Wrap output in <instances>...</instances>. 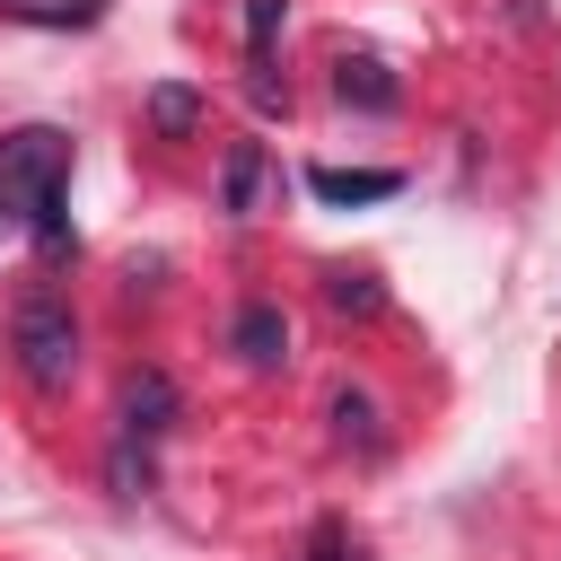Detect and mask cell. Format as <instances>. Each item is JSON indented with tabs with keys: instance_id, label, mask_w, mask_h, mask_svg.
Returning a JSON list of instances; mask_svg holds the SVG:
<instances>
[{
	"instance_id": "6da1fadb",
	"label": "cell",
	"mask_w": 561,
	"mask_h": 561,
	"mask_svg": "<svg viewBox=\"0 0 561 561\" xmlns=\"http://www.w3.org/2000/svg\"><path fill=\"white\" fill-rule=\"evenodd\" d=\"M61 184H70V140L53 123H26L0 140V210L35 228V245L61 263L70 254V228H61Z\"/></svg>"
},
{
	"instance_id": "7a4b0ae2",
	"label": "cell",
	"mask_w": 561,
	"mask_h": 561,
	"mask_svg": "<svg viewBox=\"0 0 561 561\" xmlns=\"http://www.w3.org/2000/svg\"><path fill=\"white\" fill-rule=\"evenodd\" d=\"M9 351H18V377H26L35 394H61L70 368H79V316H70L61 298H26V307L9 316Z\"/></svg>"
},
{
	"instance_id": "3957f363",
	"label": "cell",
	"mask_w": 561,
	"mask_h": 561,
	"mask_svg": "<svg viewBox=\"0 0 561 561\" xmlns=\"http://www.w3.org/2000/svg\"><path fill=\"white\" fill-rule=\"evenodd\" d=\"M228 351H237L245 368H280V359H289V316H280L272 298H245V307L228 316Z\"/></svg>"
},
{
	"instance_id": "277c9868",
	"label": "cell",
	"mask_w": 561,
	"mask_h": 561,
	"mask_svg": "<svg viewBox=\"0 0 561 561\" xmlns=\"http://www.w3.org/2000/svg\"><path fill=\"white\" fill-rule=\"evenodd\" d=\"M175 430V377L167 368H131L123 386V438H167Z\"/></svg>"
},
{
	"instance_id": "5b68a950",
	"label": "cell",
	"mask_w": 561,
	"mask_h": 561,
	"mask_svg": "<svg viewBox=\"0 0 561 561\" xmlns=\"http://www.w3.org/2000/svg\"><path fill=\"white\" fill-rule=\"evenodd\" d=\"M333 96H342V105H359V114H394L403 79H394L377 53H342V61H333Z\"/></svg>"
},
{
	"instance_id": "8992f818",
	"label": "cell",
	"mask_w": 561,
	"mask_h": 561,
	"mask_svg": "<svg viewBox=\"0 0 561 561\" xmlns=\"http://www.w3.org/2000/svg\"><path fill=\"white\" fill-rule=\"evenodd\" d=\"M307 193L316 202H386V193H403V175L394 167H307Z\"/></svg>"
},
{
	"instance_id": "52a82bcc",
	"label": "cell",
	"mask_w": 561,
	"mask_h": 561,
	"mask_svg": "<svg viewBox=\"0 0 561 561\" xmlns=\"http://www.w3.org/2000/svg\"><path fill=\"white\" fill-rule=\"evenodd\" d=\"M193 123H202V96H193L184 79H158V88H149V131H158V140H184Z\"/></svg>"
},
{
	"instance_id": "ba28073f",
	"label": "cell",
	"mask_w": 561,
	"mask_h": 561,
	"mask_svg": "<svg viewBox=\"0 0 561 561\" xmlns=\"http://www.w3.org/2000/svg\"><path fill=\"white\" fill-rule=\"evenodd\" d=\"M254 202H263V149L237 140V158H228V219H254Z\"/></svg>"
},
{
	"instance_id": "9c48e42d",
	"label": "cell",
	"mask_w": 561,
	"mask_h": 561,
	"mask_svg": "<svg viewBox=\"0 0 561 561\" xmlns=\"http://www.w3.org/2000/svg\"><path fill=\"white\" fill-rule=\"evenodd\" d=\"M324 298H333V316H377L386 307V289L368 272H324Z\"/></svg>"
},
{
	"instance_id": "30bf717a",
	"label": "cell",
	"mask_w": 561,
	"mask_h": 561,
	"mask_svg": "<svg viewBox=\"0 0 561 561\" xmlns=\"http://www.w3.org/2000/svg\"><path fill=\"white\" fill-rule=\"evenodd\" d=\"M333 430L359 438V447H377V403H368L359 386H333Z\"/></svg>"
},
{
	"instance_id": "8fae6325",
	"label": "cell",
	"mask_w": 561,
	"mask_h": 561,
	"mask_svg": "<svg viewBox=\"0 0 561 561\" xmlns=\"http://www.w3.org/2000/svg\"><path fill=\"white\" fill-rule=\"evenodd\" d=\"M18 18H35V26H96L105 18V0H9Z\"/></svg>"
},
{
	"instance_id": "7c38bea8",
	"label": "cell",
	"mask_w": 561,
	"mask_h": 561,
	"mask_svg": "<svg viewBox=\"0 0 561 561\" xmlns=\"http://www.w3.org/2000/svg\"><path fill=\"white\" fill-rule=\"evenodd\" d=\"M280 18H289V0H245V53H254V70L272 61V35H280Z\"/></svg>"
},
{
	"instance_id": "4fadbf2b",
	"label": "cell",
	"mask_w": 561,
	"mask_h": 561,
	"mask_svg": "<svg viewBox=\"0 0 561 561\" xmlns=\"http://www.w3.org/2000/svg\"><path fill=\"white\" fill-rule=\"evenodd\" d=\"M307 561H359V543H351L342 526H316V543H307Z\"/></svg>"
},
{
	"instance_id": "5bb4252c",
	"label": "cell",
	"mask_w": 561,
	"mask_h": 561,
	"mask_svg": "<svg viewBox=\"0 0 561 561\" xmlns=\"http://www.w3.org/2000/svg\"><path fill=\"white\" fill-rule=\"evenodd\" d=\"M500 18H508V26H535V18H543V0H500Z\"/></svg>"
}]
</instances>
